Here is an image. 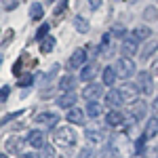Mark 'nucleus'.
Returning <instances> with one entry per match:
<instances>
[{
  "instance_id": "4",
  "label": "nucleus",
  "mask_w": 158,
  "mask_h": 158,
  "mask_svg": "<svg viewBox=\"0 0 158 158\" xmlns=\"http://www.w3.org/2000/svg\"><path fill=\"white\" fill-rule=\"evenodd\" d=\"M118 93H120L122 103H124V101H127V103H133V101L139 99V89H137V85H122L120 89H118Z\"/></svg>"
},
{
  "instance_id": "21",
  "label": "nucleus",
  "mask_w": 158,
  "mask_h": 158,
  "mask_svg": "<svg viewBox=\"0 0 158 158\" xmlns=\"http://www.w3.org/2000/svg\"><path fill=\"white\" fill-rule=\"evenodd\" d=\"M99 114H101V106H99L97 101H89L86 103V116L89 118H97Z\"/></svg>"
},
{
  "instance_id": "2",
  "label": "nucleus",
  "mask_w": 158,
  "mask_h": 158,
  "mask_svg": "<svg viewBox=\"0 0 158 158\" xmlns=\"http://www.w3.org/2000/svg\"><path fill=\"white\" fill-rule=\"evenodd\" d=\"M116 76H120V78H124V80H129L133 74H137L135 72V63H133V59H129V57H120V59L116 61Z\"/></svg>"
},
{
  "instance_id": "19",
  "label": "nucleus",
  "mask_w": 158,
  "mask_h": 158,
  "mask_svg": "<svg viewBox=\"0 0 158 158\" xmlns=\"http://www.w3.org/2000/svg\"><path fill=\"white\" fill-rule=\"evenodd\" d=\"M156 51H158V40H148L146 47L141 49V59H150Z\"/></svg>"
},
{
  "instance_id": "12",
  "label": "nucleus",
  "mask_w": 158,
  "mask_h": 158,
  "mask_svg": "<svg viewBox=\"0 0 158 158\" xmlns=\"http://www.w3.org/2000/svg\"><path fill=\"white\" fill-rule=\"evenodd\" d=\"M106 124L108 127H120V124H124V114L118 112V110H110L106 114Z\"/></svg>"
},
{
  "instance_id": "26",
  "label": "nucleus",
  "mask_w": 158,
  "mask_h": 158,
  "mask_svg": "<svg viewBox=\"0 0 158 158\" xmlns=\"http://www.w3.org/2000/svg\"><path fill=\"white\" fill-rule=\"evenodd\" d=\"M110 44H112V34L106 32L101 36V47H99V55H106V51H110Z\"/></svg>"
},
{
  "instance_id": "8",
  "label": "nucleus",
  "mask_w": 158,
  "mask_h": 158,
  "mask_svg": "<svg viewBox=\"0 0 158 158\" xmlns=\"http://www.w3.org/2000/svg\"><path fill=\"white\" fill-rule=\"evenodd\" d=\"M23 139L21 137H17V135H13L9 137L6 141H4V150L9 152V154H21V148H23Z\"/></svg>"
},
{
  "instance_id": "38",
  "label": "nucleus",
  "mask_w": 158,
  "mask_h": 158,
  "mask_svg": "<svg viewBox=\"0 0 158 158\" xmlns=\"http://www.w3.org/2000/svg\"><path fill=\"white\" fill-rule=\"evenodd\" d=\"M152 110H154V112H158V97L152 101Z\"/></svg>"
},
{
  "instance_id": "27",
  "label": "nucleus",
  "mask_w": 158,
  "mask_h": 158,
  "mask_svg": "<svg viewBox=\"0 0 158 158\" xmlns=\"http://www.w3.org/2000/svg\"><path fill=\"white\" fill-rule=\"evenodd\" d=\"M49 27H51L49 23H42L40 27H38V32H36V40H38V42H40V40H44V38L49 36Z\"/></svg>"
},
{
  "instance_id": "5",
  "label": "nucleus",
  "mask_w": 158,
  "mask_h": 158,
  "mask_svg": "<svg viewBox=\"0 0 158 158\" xmlns=\"http://www.w3.org/2000/svg\"><path fill=\"white\" fill-rule=\"evenodd\" d=\"M139 49V40H135L133 36H124L122 38V44H120V51H122V57H133L135 53Z\"/></svg>"
},
{
  "instance_id": "16",
  "label": "nucleus",
  "mask_w": 158,
  "mask_h": 158,
  "mask_svg": "<svg viewBox=\"0 0 158 158\" xmlns=\"http://www.w3.org/2000/svg\"><path fill=\"white\" fill-rule=\"evenodd\" d=\"M120 103H122V99H120L118 89H112V91L106 93V106H108V108H118Z\"/></svg>"
},
{
  "instance_id": "32",
  "label": "nucleus",
  "mask_w": 158,
  "mask_h": 158,
  "mask_svg": "<svg viewBox=\"0 0 158 158\" xmlns=\"http://www.w3.org/2000/svg\"><path fill=\"white\" fill-rule=\"evenodd\" d=\"M9 93H11L9 86H2V89H0V103H4V101L9 99Z\"/></svg>"
},
{
  "instance_id": "23",
  "label": "nucleus",
  "mask_w": 158,
  "mask_h": 158,
  "mask_svg": "<svg viewBox=\"0 0 158 158\" xmlns=\"http://www.w3.org/2000/svg\"><path fill=\"white\" fill-rule=\"evenodd\" d=\"M93 76H95V65H93V63H91V65H85V68H82V72H80V80L91 82V80H93Z\"/></svg>"
},
{
  "instance_id": "35",
  "label": "nucleus",
  "mask_w": 158,
  "mask_h": 158,
  "mask_svg": "<svg viewBox=\"0 0 158 158\" xmlns=\"http://www.w3.org/2000/svg\"><path fill=\"white\" fill-rule=\"evenodd\" d=\"M42 154H44V158H55V152H53V148H42Z\"/></svg>"
},
{
  "instance_id": "7",
  "label": "nucleus",
  "mask_w": 158,
  "mask_h": 158,
  "mask_svg": "<svg viewBox=\"0 0 158 158\" xmlns=\"http://www.w3.org/2000/svg\"><path fill=\"white\" fill-rule=\"evenodd\" d=\"M25 141L30 143V146L34 148V150H42V148L47 146L44 143V133L40 131V129H34V131H30L27 137H25Z\"/></svg>"
},
{
  "instance_id": "17",
  "label": "nucleus",
  "mask_w": 158,
  "mask_h": 158,
  "mask_svg": "<svg viewBox=\"0 0 158 158\" xmlns=\"http://www.w3.org/2000/svg\"><path fill=\"white\" fill-rule=\"evenodd\" d=\"M101 78H103V85H106V86H112L114 82H116V78H118V76H116V70L108 65V68H103V70H101Z\"/></svg>"
},
{
  "instance_id": "25",
  "label": "nucleus",
  "mask_w": 158,
  "mask_h": 158,
  "mask_svg": "<svg viewBox=\"0 0 158 158\" xmlns=\"http://www.w3.org/2000/svg\"><path fill=\"white\" fill-rule=\"evenodd\" d=\"M42 15H44L42 4H40V2H34V4L30 6V17H32V19H42Z\"/></svg>"
},
{
  "instance_id": "28",
  "label": "nucleus",
  "mask_w": 158,
  "mask_h": 158,
  "mask_svg": "<svg viewBox=\"0 0 158 158\" xmlns=\"http://www.w3.org/2000/svg\"><path fill=\"white\" fill-rule=\"evenodd\" d=\"M110 34H112V36H116V38H124L127 36V30H124V27H122V25H114V27H112V32H110Z\"/></svg>"
},
{
  "instance_id": "11",
  "label": "nucleus",
  "mask_w": 158,
  "mask_h": 158,
  "mask_svg": "<svg viewBox=\"0 0 158 158\" xmlns=\"http://www.w3.org/2000/svg\"><path fill=\"white\" fill-rule=\"evenodd\" d=\"M86 59H89V57H86V49L80 47V49H76L72 53V57H70V68H80V65L86 63Z\"/></svg>"
},
{
  "instance_id": "40",
  "label": "nucleus",
  "mask_w": 158,
  "mask_h": 158,
  "mask_svg": "<svg viewBox=\"0 0 158 158\" xmlns=\"http://www.w3.org/2000/svg\"><path fill=\"white\" fill-rule=\"evenodd\" d=\"M0 65H2V55H0Z\"/></svg>"
},
{
  "instance_id": "15",
  "label": "nucleus",
  "mask_w": 158,
  "mask_h": 158,
  "mask_svg": "<svg viewBox=\"0 0 158 158\" xmlns=\"http://www.w3.org/2000/svg\"><path fill=\"white\" fill-rule=\"evenodd\" d=\"M65 120L70 122V124H82L85 122V112L80 108H70L68 114H65Z\"/></svg>"
},
{
  "instance_id": "13",
  "label": "nucleus",
  "mask_w": 158,
  "mask_h": 158,
  "mask_svg": "<svg viewBox=\"0 0 158 158\" xmlns=\"http://www.w3.org/2000/svg\"><path fill=\"white\" fill-rule=\"evenodd\" d=\"M143 137L146 139H154V137H158V118L156 116H152L150 120L146 122V127H143Z\"/></svg>"
},
{
  "instance_id": "33",
  "label": "nucleus",
  "mask_w": 158,
  "mask_h": 158,
  "mask_svg": "<svg viewBox=\"0 0 158 158\" xmlns=\"http://www.w3.org/2000/svg\"><path fill=\"white\" fill-rule=\"evenodd\" d=\"M101 4H103V0H89V9L91 11H97Z\"/></svg>"
},
{
  "instance_id": "29",
  "label": "nucleus",
  "mask_w": 158,
  "mask_h": 158,
  "mask_svg": "<svg viewBox=\"0 0 158 158\" xmlns=\"http://www.w3.org/2000/svg\"><path fill=\"white\" fill-rule=\"evenodd\" d=\"M146 141H148V139L143 137V135H141V137L135 141V152H137V154H141V152H143V148H146Z\"/></svg>"
},
{
  "instance_id": "41",
  "label": "nucleus",
  "mask_w": 158,
  "mask_h": 158,
  "mask_svg": "<svg viewBox=\"0 0 158 158\" xmlns=\"http://www.w3.org/2000/svg\"><path fill=\"white\" fill-rule=\"evenodd\" d=\"M61 158H65V156H61Z\"/></svg>"
},
{
  "instance_id": "22",
  "label": "nucleus",
  "mask_w": 158,
  "mask_h": 158,
  "mask_svg": "<svg viewBox=\"0 0 158 158\" xmlns=\"http://www.w3.org/2000/svg\"><path fill=\"white\" fill-rule=\"evenodd\" d=\"M74 27H76V32H80V34H86V32H89V23H86L85 17H80V15L74 17Z\"/></svg>"
},
{
  "instance_id": "31",
  "label": "nucleus",
  "mask_w": 158,
  "mask_h": 158,
  "mask_svg": "<svg viewBox=\"0 0 158 158\" xmlns=\"http://www.w3.org/2000/svg\"><path fill=\"white\" fill-rule=\"evenodd\" d=\"M32 82H34V76H30V74L23 76V78H19V86H21V89H23V86H30Z\"/></svg>"
},
{
  "instance_id": "20",
  "label": "nucleus",
  "mask_w": 158,
  "mask_h": 158,
  "mask_svg": "<svg viewBox=\"0 0 158 158\" xmlns=\"http://www.w3.org/2000/svg\"><path fill=\"white\" fill-rule=\"evenodd\" d=\"M85 137L89 139V146H91V143H101V141H103V133H101V131H91V129H86Z\"/></svg>"
},
{
  "instance_id": "6",
  "label": "nucleus",
  "mask_w": 158,
  "mask_h": 158,
  "mask_svg": "<svg viewBox=\"0 0 158 158\" xmlns=\"http://www.w3.org/2000/svg\"><path fill=\"white\" fill-rule=\"evenodd\" d=\"M57 122H59V114H57V112H40L36 116V124L49 127V129H53Z\"/></svg>"
},
{
  "instance_id": "18",
  "label": "nucleus",
  "mask_w": 158,
  "mask_h": 158,
  "mask_svg": "<svg viewBox=\"0 0 158 158\" xmlns=\"http://www.w3.org/2000/svg\"><path fill=\"white\" fill-rule=\"evenodd\" d=\"M131 36L135 38V40H148V38L152 36V30L148 27V25H137L133 30V34Z\"/></svg>"
},
{
  "instance_id": "36",
  "label": "nucleus",
  "mask_w": 158,
  "mask_h": 158,
  "mask_svg": "<svg viewBox=\"0 0 158 158\" xmlns=\"http://www.w3.org/2000/svg\"><path fill=\"white\" fill-rule=\"evenodd\" d=\"M19 158H38V154H34V152H21Z\"/></svg>"
},
{
  "instance_id": "14",
  "label": "nucleus",
  "mask_w": 158,
  "mask_h": 158,
  "mask_svg": "<svg viewBox=\"0 0 158 158\" xmlns=\"http://www.w3.org/2000/svg\"><path fill=\"white\" fill-rule=\"evenodd\" d=\"M76 85H78V78L72 76V74H68V76H63V78L59 80V91H63V93L76 91Z\"/></svg>"
},
{
  "instance_id": "9",
  "label": "nucleus",
  "mask_w": 158,
  "mask_h": 158,
  "mask_svg": "<svg viewBox=\"0 0 158 158\" xmlns=\"http://www.w3.org/2000/svg\"><path fill=\"white\" fill-rule=\"evenodd\" d=\"M76 101H78V95H76L74 91H70V93H63V95L57 97V106L70 110V108H76Z\"/></svg>"
},
{
  "instance_id": "24",
  "label": "nucleus",
  "mask_w": 158,
  "mask_h": 158,
  "mask_svg": "<svg viewBox=\"0 0 158 158\" xmlns=\"http://www.w3.org/2000/svg\"><path fill=\"white\" fill-rule=\"evenodd\" d=\"M55 42H57V40L53 36H47L44 40H40V53H51L53 47H55Z\"/></svg>"
},
{
  "instance_id": "37",
  "label": "nucleus",
  "mask_w": 158,
  "mask_h": 158,
  "mask_svg": "<svg viewBox=\"0 0 158 158\" xmlns=\"http://www.w3.org/2000/svg\"><path fill=\"white\" fill-rule=\"evenodd\" d=\"M150 74H156V76H158V61L152 63V72H150Z\"/></svg>"
},
{
  "instance_id": "30",
  "label": "nucleus",
  "mask_w": 158,
  "mask_h": 158,
  "mask_svg": "<svg viewBox=\"0 0 158 158\" xmlns=\"http://www.w3.org/2000/svg\"><path fill=\"white\" fill-rule=\"evenodd\" d=\"M93 156H95V152H93V148H91V146L82 148L80 154H78V158H93Z\"/></svg>"
},
{
  "instance_id": "3",
  "label": "nucleus",
  "mask_w": 158,
  "mask_h": 158,
  "mask_svg": "<svg viewBox=\"0 0 158 158\" xmlns=\"http://www.w3.org/2000/svg\"><path fill=\"white\" fill-rule=\"evenodd\" d=\"M137 89H139L143 95H152V93H154V80H152V74H150V72H139V74H137Z\"/></svg>"
},
{
  "instance_id": "39",
  "label": "nucleus",
  "mask_w": 158,
  "mask_h": 158,
  "mask_svg": "<svg viewBox=\"0 0 158 158\" xmlns=\"http://www.w3.org/2000/svg\"><path fill=\"white\" fill-rule=\"evenodd\" d=\"M0 158H9V156H6V154H2V156H0Z\"/></svg>"
},
{
  "instance_id": "1",
  "label": "nucleus",
  "mask_w": 158,
  "mask_h": 158,
  "mask_svg": "<svg viewBox=\"0 0 158 158\" xmlns=\"http://www.w3.org/2000/svg\"><path fill=\"white\" fill-rule=\"evenodd\" d=\"M53 141H55L57 148H72V146H76L78 137H76V131L72 127H59L55 131V135H53Z\"/></svg>"
},
{
  "instance_id": "34",
  "label": "nucleus",
  "mask_w": 158,
  "mask_h": 158,
  "mask_svg": "<svg viewBox=\"0 0 158 158\" xmlns=\"http://www.w3.org/2000/svg\"><path fill=\"white\" fill-rule=\"evenodd\" d=\"M65 4H68V0H61L59 4H57V6H55V15H61V13H63V9H65Z\"/></svg>"
},
{
  "instance_id": "10",
  "label": "nucleus",
  "mask_w": 158,
  "mask_h": 158,
  "mask_svg": "<svg viewBox=\"0 0 158 158\" xmlns=\"http://www.w3.org/2000/svg\"><path fill=\"white\" fill-rule=\"evenodd\" d=\"M99 95H101V85H97V82H89L82 91V97L86 101H97Z\"/></svg>"
}]
</instances>
